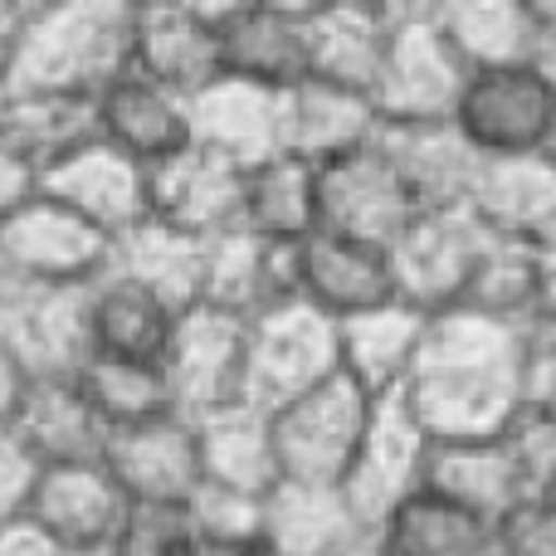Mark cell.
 <instances>
[{
  "instance_id": "obj_1",
  "label": "cell",
  "mask_w": 556,
  "mask_h": 556,
  "mask_svg": "<svg viewBox=\"0 0 556 556\" xmlns=\"http://www.w3.org/2000/svg\"><path fill=\"white\" fill-rule=\"evenodd\" d=\"M405 401L430 440L503 434L522 415V327L469 307L430 317Z\"/></svg>"
},
{
  "instance_id": "obj_2",
  "label": "cell",
  "mask_w": 556,
  "mask_h": 556,
  "mask_svg": "<svg viewBox=\"0 0 556 556\" xmlns=\"http://www.w3.org/2000/svg\"><path fill=\"white\" fill-rule=\"evenodd\" d=\"M132 20L137 5H123V0L35 5L10 88L98 98L132 68Z\"/></svg>"
},
{
  "instance_id": "obj_3",
  "label": "cell",
  "mask_w": 556,
  "mask_h": 556,
  "mask_svg": "<svg viewBox=\"0 0 556 556\" xmlns=\"http://www.w3.org/2000/svg\"><path fill=\"white\" fill-rule=\"evenodd\" d=\"M371 395L352 386L342 371L317 391L298 395L293 405L269 415L274 459L283 483H313V489H342L362 454L366 425H371Z\"/></svg>"
},
{
  "instance_id": "obj_4",
  "label": "cell",
  "mask_w": 556,
  "mask_h": 556,
  "mask_svg": "<svg viewBox=\"0 0 556 556\" xmlns=\"http://www.w3.org/2000/svg\"><path fill=\"white\" fill-rule=\"evenodd\" d=\"M450 123L479 162L542 156L556 127V88L538 64L473 68L459 88Z\"/></svg>"
},
{
  "instance_id": "obj_5",
  "label": "cell",
  "mask_w": 556,
  "mask_h": 556,
  "mask_svg": "<svg viewBox=\"0 0 556 556\" xmlns=\"http://www.w3.org/2000/svg\"><path fill=\"white\" fill-rule=\"evenodd\" d=\"M464 78L469 68L454 54L434 5H395L386 64L371 88L381 123H440L459 103Z\"/></svg>"
},
{
  "instance_id": "obj_6",
  "label": "cell",
  "mask_w": 556,
  "mask_h": 556,
  "mask_svg": "<svg viewBox=\"0 0 556 556\" xmlns=\"http://www.w3.org/2000/svg\"><path fill=\"white\" fill-rule=\"evenodd\" d=\"M0 346L29 381H64L88 362V288H59L0 269Z\"/></svg>"
},
{
  "instance_id": "obj_7",
  "label": "cell",
  "mask_w": 556,
  "mask_h": 556,
  "mask_svg": "<svg viewBox=\"0 0 556 556\" xmlns=\"http://www.w3.org/2000/svg\"><path fill=\"white\" fill-rule=\"evenodd\" d=\"M244 362H250V323L205 303L186 307L162 356L172 410L195 425L215 410L244 405Z\"/></svg>"
},
{
  "instance_id": "obj_8",
  "label": "cell",
  "mask_w": 556,
  "mask_h": 556,
  "mask_svg": "<svg viewBox=\"0 0 556 556\" xmlns=\"http://www.w3.org/2000/svg\"><path fill=\"white\" fill-rule=\"evenodd\" d=\"M342 371L337 362V323L307 303H288L250 323V362H244V405L274 415L298 395L317 391Z\"/></svg>"
},
{
  "instance_id": "obj_9",
  "label": "cell",
  "mask_w": 556,
  "mask_h": 556,
  "mask_svg": "<svg viewBox=\"0 0 556 556\" xmlns=\"http://www.w3.org/2000/svg\"><path fill=\"white\" fill-rule=\"evenodd\" d=\"M479 244H483V225L469 211L415 215L386 244V260H391V278H395V303L415 307L425 317L464 307Z\"/></svg>"
},
{
  "instance_id": "obj_10",
  "label": "cell",
  "mask_w": 556,
  "mask_h": 556,
  "mask_svg": "<svg viewBox=\"0 0 556 556\" xmlns=\"http://www.w3.org/2000/svg\"><path fill=\"white\" fill-rule=\"evenodd\" d=\"M220 74L240 84L288 93L313 74V5L264 0V5H215Z\"/></svg>"
},
{
  "instance_id": "obj_11",
  "label": "cell",
  "mask_w": 556,
  "mask_h": 556,
  "mask_svg": "<svg viewBox=\"0 0 556 556\" xmlns=\"http://www.w3.org/2000/svg\"><path fill=\"white\" fill-rule=\"evenodd\" d=\"M127 513H132V503L98 459L59 464V469L39 473L25 522H35L64 556H113L127 528Z\"/></svg>"
},
{
  "instance_id": "obj_12",
  "label": "cell",
  "mask_w": 556,
  "mask_h": 556,
  "mask_svg": "<svg viewBox=\"0 0 556 556\" xmlns=\"http://www.w3.org/2000/svg\"><path fill=\"white\" fill-rule=\"evenodd\" d=\"M113 264V240L45 191L0 225V269L59 288H88Z\"/></svg>"
},
{
  "instance_id": "obj_13",
  "label": "cell",
  "mask_w": 556,
  "mask_h": 556,
  "mask_svg": "<svg viewBox=\"0 0 556 556\" xmlns=\"http://www.w3.org/2000/svg\"><path fill=\"white\" fill-rule=\"evenodd\" d=\"M103 469L113 473L132 508H186L205 483L201 440H195V425L181 415L108 434Z\"/></svg>"
},
{
  "instance_id": "obj_14",
  "label": "cell",
  "mask_w": 556,
  "mask_h": 556,
  "mask_svg": "<svg viewBox=\"0 0 556 556\" xmlns=\"http://www.w3.org/2000/svg\"><path fill=\"white\" fill-rule=\"evenodd\" d=\"M425 459H430V434L415 420L405 391L381 395V401L371 405V425H366L362 454H356L352 473H346V483H342L356 518H362L366 528H376L395 503L420 493Z\"/></svg>"
},
{
  "instance_id": "obj_15",
  "label": "cell",
  "mask_w": 556,
  "mask_h": 556,
  "mask_svg": "<svg viewBox=\"0 0 556 556\" xmlns=\"http://www.w3.org/2000/svg\"><path fill=\"white\" fill-rule=\"evenodd\" d=\"M317 211H323V230L381 244V250L420 215L410 191L395 176L391 156L376 142L342 156V162L317 166Z\"/></svg>"
},
{
  "instance_id": "obj_16",
  "label": "cell",
  "mask_w": 556,
  "mask_h": 556,
  "mask_svg": "<svg viewBox=\"0 0 556 556\" xmlns=\"http://www.w3.org/2000/svg\"><path fill=\"white\" fill-rule=\"evenodd\" d=\"M39 191H45L49 201L68 205L78 220H88L113 244L152 220V172L127 162V156L113 152L108 142H88L84 152L59 162L54 172L45 176Z\"/></svg>"
},
{
  "instance_id": "obj_17",
  "label": "cell",
  "mask_w": 556,
  "mask_h": 556,
  "mask_svg": "<svg viewBox=\"0 0 556 556\" xmlns=\"http://www.w3.org/2000/svg\"><path fill=\"white\" fill-rule=\"evenodd\" d=\"M240 201L244 172L195 142L152 172V225L186 235L195 244H211L220 235L240 230Z\"/></svg>"
},
{
  "instance_id": "obj_18",
  "label": "cell",
  "mask_w": 556,
  "mask_h": 556,
  "mask_svg": "<svg viewBox=\"0 0 556 556\" xmlns=\"http://www.w3.org/2000/svg\"><path fill=\"white\" fill-rule=\"evenodd\" d=\"M420 489L454 503L459 513L479 518L493 532H503L522 508H532L503 434H489V440H430Z\"/></svg>"
},
{
  "instance_id": "obj_19",
  "label": "cell",
  "mask_w": 556,
  "mask_h": 556,
  "mask_svg": "<svg viewBox=\"0 0 556 556\" xmlns=\"http://www.w3.org/2000/svg\"><path fill=\"white\" fill-rule=\"evenodd\" d=\"M201 303L240 323H260L274 307L298 303V244H269L244 230L211 240L201 264Z\"/></svg>"
},
{
  "instance_id": "obj_20",
  "label": "cell",
  "mask_w": 556,
  "mask_h": 556,
  "mask_svg": "<svg viewBox=\"0 0 556 556\" xmlns=\"http://www.w3.org/2000/svg\"><path fill=\"white\" fill-rule=\"evenodd\" d=\"M298 303H307L337 327L395 303L391 260L381 244L317 230L313 240L298 244Z\"/></svg>"
},
{
  "instance_id": "obj_21",
  "label": "cell",
  "mask_w": 556,
  "mask_h": 556,
  "mask_svg": "<svg viewBox=\"0 0 556 556\" xmlns=\"http://www.w3.org/2000/svg\"><path fill=\"white\" fill-rule=\"evenodd\" d=\"M98 108V142L123 152L142 172H156L172 156H181L191 137V98L172 93V88L152 84V78L127 68L117 84H108L93 98Z\"/></svg>"
},
{
  "instance_id": "obj_22",
  "label": "cell",
  "mask_w": 556,
  "mask_h": 556,
  "mask_svg": "<svg viewBox=\"0 0 556 556\" xmlns=\"http://www.w3.org/2000/svg\"><path fill=\"white\" fill-rule=\"evenodd\" d=\"M132 74L201 98L220 74L215 5H137L132 20Z\"/></svg>"
},
{
  "instance_id": "obj_23",
  "label": "cell",
  "mask_w": 556,
  "mask_h": 556,
  "mask_svg": "<svg viewBox=\"0 0 556 556\" xmlns=\"http://www.w3.org/2000/svg\"><path fill=\"white\" fill-rule=\"evenodd\" d=\"M376 147L391 156L401 186L410 191L415 211H469L479 156L469 152L450 117L440 123H381Z\"/></svg>"
},
{
  "instance_id": "obj_24",
  "label": "cell",
  "mask_w": 556,
  "mask_h": 556,
  "mask_svg": "<svg viewBox=\"0 0 556 556\" xmlns=\"http://www.w3.org/2000/svg\"><path fill=\"white\" fill-rule=\"evenodd\" d=\"M176 317L181 313L162 293L108 264L88 283V362L108 356V362L162 366Z\"/></svg>"
},
{
  "instance_id": "obj_25",
  "label": "cell",
  "mask_w": 556,
  "mask_h": 556,
  "mask_svg": "<svg viewBox=\"0 0 556 556\" xmlns=\"http://www.w3.org/2000/svg\"><path fill=\"white\" fill-rule=\"evenodd\" d=\"M191 137L195 147L235 162L240 172L283 156V93L215 78L201 98H191Z\"/></svg>"
},
{
  "instance_id": "obj_26",
  "label": "cell",
  "mask_w": 556,
  "mask_h": 556,
  "mask_svg": "<svg viewBox=\"0 0 556 556\" xmlns=\"http://www.w3.org/2000/svg\"><path fill=\"white\" fill-rule=\"evenodd\" d=\"M381 132V113L366 93L337 84H307L283 93V152L307 166H327L362 152Z\"/></svg>"
},
{
  "instance_id": "obj_27",
  "label": "cell",
  "mask_w": 556,
  "mask_h": 556,
  "mask_svg": "<svg viewBox=\"0 0 556 556\" xmlns=\"http://www.w3.org/2000/svg\"><path fill=\"white\" fill-rule=\"evenodd\" d=\"M469 215L489 235L522 244H556V166L547 156L479 162Z\"/></svg>"
},
{
  "instance_id": "obj_28",
  "label": "cell",
  "mask_w": 556,
  "mask_h": 556,
  "mask_svg": "<svg viewBox=\"0 0 556 556\" xmlns=\"http://www.w3.org/2000/svg\"><path fill=\"white\" fill-rule=\"evenodd\" d=\"M0 142L25 156L45 181L59 162L98 142L93 98L45 93V88H0Z\"/></svg>"
},
{
  "instance_id": "obj_29",
  "label": "cell",
  "mask_w": 556,
  "mask_h": 556,
  "mask_svg": "<svg viewBox=\"0 0 556 556\" xmlns=\"http://www.w3.org/2000/svg\"><path fill=\"white\" fill-rule=\"evenodd\" d=\"M425 327H430V317L405 303L371 307V313L342 323L337 327L342 376L352 386H362L371 401L405 391V381L415 371V356H420V342H425Z\"/></svg>"
},
{
  "instance_id": "obj_30",
  "label": "cell",
  "mask_w": 556,
  "mask_h": 556,
  "mask_svg": "<svg viewBox=\"0 0 556 556\" xmlns=\"http://www.w3.org/2000/svg\"><path fill=\"white\" fill-rule=\"evenodd\" d=\"M20 444L39 459V469H59V464H98L108 450V430L84 401L74 376L64 381H29L20 415L10 425Z\"/></svg>"
},
{
  "instance_id": "obj_31",
  "label": "cell",
  "mask_w": 556,
  "mask_h": 556,
  "mask_svg": "<svg viewBox=\"0 0 556 556\" xmlns=\"http://www.w3.org/2000/svg\"><path fill=\"white\" fill-rule=\"evenodd\" d=\"M362 532H371L342 489H313V483H274L264 498L260 542L274 556H337Z\"/></svg>"
},
{
  "instance_id": "obj_32",
  "label": "cell",
  "mask_w": 556,
  "mask_h": 556,
  "mask_svg": "<svg viewBox=\"0 0 556 556\" xmlns=\"http://www.w3.org/2000/svg\"><path fill=\"white\" fill-rule=\"evenodd\" d=\"M395 5H313V74L371 98L391 45Z\"/></svg>"
},
{
  "instance_id": "obj_33",
  "label": "cell",
  "mask_w": 556,
  "mask_h": 556,
  "mask_svg": "<svg viewBox=\"0 0 556 556\" xmlns=\"http://www.w3.org/2000/svg\"><path fill=\"white\" fill-rule=\"evenodd\" d=\"M195 440H201V473L211 489H230L244 498H269L274 493L278 459L264 410H254V405L215 410L195 420Z\"/></svg>"
},
{
  "instance_id": "obj_34",
  "label": "cell",
  "mask_w": 556,
  "mask_h": 556,
  "mask_svg": "<svg viewBox=\"0 0 556 556\" xmlns=\"http://www.w3.org/2000/svg\"><path fill=\"white\" fill-rule=\"evenodd\" d=\"M434 15L469 74L538 59L542 20L532 0H454V5H434Z\"/></svg>"
},
{
  "instance_id": "obj_35",
  "label": "cell",
  "mask_w": 556,
  "mask_h": 556,
  "mask_svg": "<svg viewBox=\"0 0 556 556\" xmlns=\"http://www.w3.org/2000/svg\"><path fill=\"white\" fill-rule=\"evenodd\" d=\"M240 230L260 235L269 244H303L323 230L317 211V166L298 156H274L244 172V201H240Z\"/></svg>"
},
{
  "instance_id": "obj_36",
  "label": "cell",
  "mask_w": 556,
  "mask_h": 556,
  "mask_svg": "<svg viewBox=\"0 0 556 556\" xmlns=\"http://www.w3.org/2000/svg\"><path fill=\"white\" fill-rule=\"evenodd\" d=\"M542 278H547V250L483 230L479 260L469 274L464 307L508 327H532L542 317Z\"/></svg>"
},
{
  "instance_id": "obj_37",
  "label": "cell",
  "mask_w": 556,
  "mask_h": 556,
  "mask_svg": "<svg viewBox=\"0 0 556 556\" xmlns=\"http://www.w3.org/2000/svg\"><path fill=\"white\" fill-rule=\"evenodd\" d=\"M381 556H503L498 532L434 493H410L371 528Z\"/></svg>"
},
{
  "instance_id": "obj_38",
  "label": "cell",
  "mask_w": 556,
  "mask_h": 556,
  "mask_svg": "<svg viewBox=\"0 0 556 556\" xmlns=\"http://www.w3.org/2000/svg\"><path fill=\"white\" fill-rule=\"evenodd\" d=\"M201 264H205V244L162 230V225H152V220L113 244V269L132 274L137 283L162 293L176 313L201 303Z\"/></svg>"
},
{
  "instance_id": "obj_39",
  "label": "cell",
  "mask_w": 556,
  "mask_h": 556,
  "mask_svg": "<svg viewBox=\"0 0 556 556\" xmlns=\"http://www.w3.org/2000/svg\"><path fill=\"white\" fill-rule=\"evenodd\" d=\"M84 401L93 405V415L103 420L108 434L132 430V425L162 420L172 410V395H166V376L162 366H142V362H108V356H93L84 362V371L74 376Z\"/></svg>"
},
{
  "instance_id": "obj_40",
  "label": "cell",
  "mask_w": 556,
  "mask_h": 556,
  "mask_svg": "<svg viewBox=\"0 0 556 556\" xmlns=\"http://www.w3.org/2000/svg\"><path fill=\"white\" fill-rule=\"evenodd\" d=\"M186 518H191L195 547H254L264 532V498L201 483V493L186 503Z\"/></svg>"
},
{
  "instance_id": "obj_41",
  "label": "cell",
  "mask_w": 556,
  "mask_h": 556,
  "mask_svg": "<svg viewBox=\"0 0 556 556\" xmlns=\"http://www.w3.org/2000/svg\"><path fill=\"white\" fill-rule=\"evenodd\" d=\"M503 440H508V454H513V464H518V479H522V489H528V498L542 503L556 483V425L522 410L518 420L503 430Z\"/></svg>"
},
{
  "instance_id": "obj_42",
  "label": "cell",
  "mask_w": 556,
  "mask_h": 556,
  "mask_svg": "<svg viewBox=\"0 0 556 556\" xmlns=\"http://www.w3.org/2000/svg\"><path fill=\"white\" fill-rule=\"evenodd\" d=\"M113 556H195L186 508H132Z\"/></svg>"
},
{
  "instance_id": "obj_43",
  "label": "cell",
  "mask_w": 556,
  "mask_h": 556,
  "mask_svg": "<svg viewBox=\"0 0 556 556\" xmlns=\"http://www.w3.org/2000/svg\"><path fill=\"white\" fill-rule=\"evenodd\" d=\"M522 410L556 425V323L538 317L522 327Z\"/></svg>"
},
{
  "instance_id": "obj_44",
  "label": "cell",
  "mask_w": 556,
  "mask_h": 556,
  "mask_svg": "<svg viewBox=\"0 0 556 556\" xmlns=\"http://www.w3.org/2000/svg\"><path fill=\"white\" fill-rule=\"evenodd\" d=\"M39 459L15 440V434H0V528L10 522H25L29 498H35V483H39Z\"/></svg>"
},
{
  "instance_id": "obj_45",
  "label": "cell",
  "mask_w": 556,
  "mask_h": 556,
  "mask_svg": "<svg viewBox=\"0 0 556 556\" xmlns=\"http://www.w3.org/2000/svg\"><path fill=\"white\" fill-rule=\"evenodd\" d=\"M39 186H45V181H39L35 166L0 142V225H5L10 215L25 211V205L39 195Z\"/></svg>"
},
{
  "instance_id": "obj_46",
  "label": "cell",
  "mask_w": 556,
  "mask_h": 556,
  "mask_svg": "<svg viewBox=\"0 0 556 556\" xmlns=\"http://www.w3.org/2000/svg\"><path fill=\"white\" fill-rule=\"evenodd\" d=\"M29 20H35V5H29V0H0V88H10V78H15Z\"/></svg>"
},
{
  "instance_id": "obj_47",
  "label": "cell",
  "mask_w": 556,
  "mask_h": 556,
  "mask_svg": "<svg viewBox=\"0 0 556 556\" xmlns=\"http://www.w3.org/2000/svg\"><path fill=\"white\" fill-rule=\"evenodd\" d=\"M25 391H29V376H25V366L15 362V356L0 346V434L15 425V415H20V401H25Z\"/></svg>"
},
{
  "instance_id": "obj_48",
  "label": "cell",
  "mask_w": 556,
  "mask_h": 556,
  "mask_svg": "<svg viewBox=\"0 0 556 556\" xmlns=\"http://www.w3.org/2000/svg\"><path fill=\"white\" fill-rule=\"evenodd\" d=\"M0 556H64L35 522H10L0 528Z\"/></svg>"
},
{
  "instance_id": "obj_49",
  "label": "cell",
  "mask_w": 556,
  "mask_h": 556,
  "mask_svg": "<svg viewBox=\"0 0 556 556\" xmlns=\"http://www.w3.org/2000/svg\"><path fill=\"white\" fill-rule=\"evenodd\" d=\"M532 5H538V20H542V45H538V59H532V64H538L556 88V0H532Z\"/></svg>"
},
{
  "instance_id": "obj_50",
  "label": "cell",
  "mask_w": 556,
  "mask_h": 556,
  "mask_svg": "<svg viewBox=\"0 0 556 556\" xmlns=\"http://www.w3.org/2000/svg\"><path fill=\"white\" fill-rule=\"evenodd\" d=\"M542 317L556 323V244H547V278H542Z\"/></svg>"
},
{
  "instance_id": "obj_51",
  "label": "cell",
  "mask_w": 556,
  "mask_h": 556,
  "mask_svg": "<svg viewBox=\"0 0 556 556\" xmlns=\"http://www.w3.org/2000/svg\"><path fill=\"white\" fill-rule=\"evenodd\" d=\"M195 556H274L264 542H254V547H195Z\"/></svg>"
},
{
  "instance_id": "obj_52",
  "label": "cell",
  "mask_w": 556,
  "mask_h": 556,
  "mask_svg": "<svg viewBox=\"0 0 556 556\" xmlns=\"http://www.w3.org/2000/svg\"><path fill=\"white\" fill-rule=\"evenodd\" d=\"M337 556H381V547H376V538H371V532H362V538H356L352 547H342Z\"/></svg>"
},
{
  "instance_id": "obj_53",
  "label": "cell",
  "mask_w": 556,
  "mask_h": 556,
  "mask_svg": "<svg viewBox=\"0 0 556 556\" xmlns=\"http://www.w3.org/2000/svg\"><path fill=\"white\" fill-rule=\"evenodd\" d=\"M542 156H547V162L556 166V127H552V142H547V152H542Z\"/></svg>"
}]
</instances>
